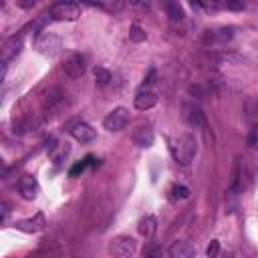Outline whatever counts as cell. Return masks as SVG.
<instances>
[{
	"label": "cell",
	"instance_id": "cell-1",
	"mask_svg": "<svg viewBox=\"0 0 258 258\" xmlns=\"http://www.w3.org/2000/svg\"><path fill=\"white\" fill-rule=\"evenodd\" d=\"M169 149H171L173 159H175L179 165H189V161H191L194 155H196L198 145H196L194 135L181 133V135H177V137H173V139L169 141Z\"/></svg>",
	"mask_w": 258,
	"mask_h": 258
},
{
	"label": "cell",
	"instance_id": "cell-2",
	"mask_svg": "<svg viewBox=\"0 0 258 258\" xmlns=\"http://www.w3.org/2000/svg\"><path fill=\"white\" fill-rule=\"evenodd\" d=\"M34 44H36L38 52H42L44 56H54L60 50V36L54 32H48V30H42L36 34Z\"/></svg>",
	"mask_w": 258,
	"mask_h": 258
},
{
	"label": "cell",
	"instance_id": "cell-3",
	"mask_svg": "<svg viewBox=\"0 0 258 258\" xmlns=\"http://www.w3.org/2000/svg\"><path fill=\"white\" fill-rule=\"evenodd\" d=\"M129 123V111L125 107H117L113 109L105 119H103V125L107 131H121L125 129V125Z\"/></svg>",
	"mask_w": 258,
	"mask_h": 258
},
{
	"label": "cell",
	"instance_id": "cell-4",
	"mask_svg": "<svg viewBox=\"0 0 258 258\" xmlns=\"http://www.w3.org/2000/svg\"><path fill=\"white\" fill-rule=\"evenodd\" d=\"M50 16L54 20H77L81 16V8L75 2H56L50 8Z\"/></svg>",
	"mask_w": 258,
	"mask_h": 258
},
{
	"label": "cell",
	"instance_id": "cell-5",
	"mask_svg": "<svg viewBox=\"0 0 258 258\" xmlns=\"http://www.w3.org/2000/svg\"><path fill=\"white\" fill-rule=\"evenodd\" d=\"M109 252L113 256H129L135 252V240L131 236H117L109 244Z\"/></svg>",
	"mask_w": 258,
	"mask_h": 258
},
{
	"label": "cell",
	"instance_id": "cell-6",
	"mask_svg": "<svg viewBox=\"0 0 258 258\" xmlns=\"http://www.w3.org/2000/svg\"><path fill=\"white\" fill-rule=\"evenodd\" d=\"M62 69H64V73H67L71 79H79V77H83L85 71H87V60H85L83 54H73V56H69V58L64 60Z\"/></svg>",
	"mask_w": 258,
	"mask_h": 258
},
{
	"label": "cell",
	"instance_id": "cell-7",
	"mask_svg": "<svg viewBox=\"0 0 258 258\" xmlns=\"http://www.w3.org/2000/svg\"><path fill=\"white\" fill-rule=\"evenodd\" d=\"M181 117H183V121L189 125V127H202L204 125V113H202V109L196 105V103H185L183 107H181Z\"/></svg>",
	"mask_w": 258,
	"mask_h": 258
},
{
	"label": "cell",
	"instance_id": "cell-8",
	"mask_svg": "<svg viewBox=\"0 0 258 258\" xmlns=\"http://www.w3.org/2000/svg\"><path fill=\"white\" fill-rule=\"evenodd\" d=\"M40 187H38V181L34 175H22L18 179V194L24 198V200H34L38 196Z\"/></svg>",
	"mask_w": 258,
	"mask_h": 258
},
{
	"label": "cell",
	"instance_id": "cell-9",
	"mask_svg": "<svg viewBox=\"0 0 258 258\" xmlns=\"http://www.w3.org/2000/svg\"><path fill=\"white\" fill-rule=\"evenodd\" d=\"M69 131H71V135H73L77 141H81V143H89V141L95 139V129H93L89 123H85V121L73 123Z\"/></svg>",
	"mask_w": 258,
	"mask_h": 258
},
{
	"label": "cell",
	"instance_id": "cell-10",
	"mask_svg": "<svg viewBox=\"0 0 258 258\" xmlns=\"http://www.w3.org/2000/svg\"><path fill=\"white\" fill-rule=\"evenodd\" d=\"M22 50V36H10L2 46V64H8L10 58H14Z\"/></svg>",
	"mask_w": 258,
	"mask_h": 258
},
{
	"label": "cell",
	"instance_id": "cell-11",
	"mask_svg": "<svg viewBox=\"0 0 258 258\" xmlns=\"http://www.w3.org/2000/svg\"><path fill=\"white\" fill-rule=\"evenodd\" d=\"M155 103H157V95H155L151 89L141 87V89L137 91V95H135V107H137L139 111H147V109H151Z\"/></svg>",
	"mask_w": 258,
	"mask_h": 258
},
{
	"label": "cell",
	"instance_id": "cell-12",
	"mask_svg": "<svg viewBox=\"0 0 258 258\" xmlns=\"http://www.w3.org/2000/svg\"><path fill=\"white\" fill-rule=\"evenodd\" d=\"M153 139H155V135H153V129L149 125H141L133 133V143L137 147H151L153 145Z\"/></svg>",
	"mask_w": 258,
	"mask_h": 258
},
{
	"label": "cell",
	"instance_id": "cell-13",
	"mask_svg": "<svg viewBox=\"0 0 258 258\" xmlns=\"http://www.w3.org/2000/svg\"><path fill=\"white\" fill-rule=\"evenodd\" d=\"M44 226H46V220H44L42 214H34V216L28 218V220L16 222V228L22 230V232H40Z\"/></svg>",
	"mask_w": 258,
	"mask_h": 258
},
{
	"label": "cell",
	"instance_id": "cell-14",
	"mask_svg": "<svg viewBox=\"0 0 258 258\" xmlns=\"http://www.w3.org/2000/svg\"><path fill=\"white\" fill-rule=\"evenodd\" d=\"M62 105H64V95H62L60 91L52 89V91H48V93L44 95L42 107H44L46 111H56V109H60Z\"/></svg>",
	"mask_w": 258,
	"mask_h": 258
},
{
	"label": "cell",
	"instance_id": "cell-15",
	"mask_svg": "<svg viewBox=\"0 0 258 258\" xmlns=\"http://www.w3.org/2000/svg\"><path fill=\"white\" fill-rule=\"evenodd\" d=\"M169 254H171L173 258H189V256L196 254V250H194V246L187 244V242H173L171 248H169Z\"/></svg>",
	"mask_w": 258,
	"mask_h": 258
},
{
	"label": "cell",
	"instance_id": "cell-16",
	"mask_svg": "<svg viewBox=\"0 0 258 258\" xmlns=\"http://www.w3.org/2000/svg\"><path fill=\"white\" fill-rule=\"evenodd\" d=\"M155 226H157L155 218H153V216H145V218H141V222H139V234L145 236V238H151V236L155 234Z\"/></svg>",
	"mask_w": 258,
	"mask_h": 258
},
{
	"label": "cell",
	"instance_id": "cell-17",
	"mask_svg": "<svg viewBox=\"0 0 258 258\" xmlns=\"http://www.w3.org/2000/svg\"><path fill=\"white\" fill-rule=\"evenodd\" d=\"M165 10H167V16L171 18V20H181L183 18V8L179 6V2L177 0H167L165 2Z\"/></svg>",
	"mask_w": 258,
	"mask_h": 258
},
{
	"label": "cell",
	"instance_id": "cell-18",
	"mask_svg": "<svg viewBox=\"0 0 258 258\" xmlns=\"http://www.w3.org/2000/svg\"><path fill=\"white\" fill-rule=\"evenodd\" d=\"M93 77H95V83L99 87H107L109 81H111V73L105 69V67H95L93 69Z\"/></svg>",
	"mask_w": 258,
	"mask_h": 258
},
{
	"label": "cell",
	"instance_id": "cell-19",
	"mask_svg": "<svg viewBox=\"0 0 258 258\" xmlns=\"http://www.w3.org/2000/svg\"><path fill=\"white\" fill-rule=\"evenodd\" d=\"M189 196V189L185 185H171L169 189V200L171 202H177V200H185Z\"/></svg>",
	"mask_w": 258,
	"mask_h": 258
},
{
	"label": "cell",
	"instance_id": "cell-20",
	"mask_svg": "<svg viewBox=\"0 0 258 258\" xmlns=\"http://www.w3.org/2000/svg\"><path fill=\"white\" fill-rule=\"evenodd\" d=\"M198 6H202L206 12H218L224 6V2L222 0H198Z\"/></svg>",
	"mask_w": 258,
	"mask_h": 258
},
{
	"label": "cell",
	"instance_id": "cell-21",
	"mask_svg": "<svg viewBox=\"0 0 258 258\" xmlns=\"http://www.w3.org/2000/svg\"><path fill=\"white\" fill-rule=\"evenodd\" d=\"M129 38H131L133 42H143V40H145V30H143L141 26L133 24V26L129 28Z\"/></svg>",
	"mask_w": 258,
	"mask_h": 258
},
{
	"label": "cell",
	"instance_id": "cell-22",
	"mask_svg": "<svg viewBox=\"0 0 258 258\" xmlns=\"http://www.w3.org/2000/svg\"><path fill=\"white\" fill-rule=\"evenodd\" d=\"M50 155H52V161H54V165H60V163L64 161V157L69 155V147H60L58 151H52Z\"/></svg>",
	"mask_w": 258,
	"mask_h": 258
},
{
	"label": "cell",
	"instance_id": "cell-23",
	"mask_svg": "<svg viewBox=\"0 0 258 258\" xmlns=\"http://www.w3.org/2000/svg\"><path fill=\"white\" fill-rule=\"evenodd\" d=\"M224 6L228 8V10H234V12H238V10H244V0H226L224 2Z\"/></svg>",
	"mask_w": 258,
	"mask_h": 258
},
{
	"label": "cell",
	"instance_id": "cell-24",
	"mask_svg": "<svg viewBox=\"0 0 258 258\" xmlns=\"http://www.w3.org/2000/svg\"><path fill=\"white\" fill-rule=\"evenodd\" d=\"M91 161H93V157H91V155H89V157H85V161L77 163V165H75V167L71 169V175H73V177H75V175H79V173H81V171H83V169H85V167H87V165H89Z\"/></svg>",
	"mask_w": 258,
	"mask_h": 258
},
{
	"label": "cell",
	"instance_id": "cell-25",
	"mask_svg": "<svg viewBox=\"0 0 258 258\" xmlns=\"http://www.w3.org/2000/svg\"><path fill=\"white\" fill-rule=\"evenodd\" d=\"M248 145L250 147H258V123L250 129V133H248Z\"/></svg>",
	"mask_w": 258,
	"mask_h": 258
},
{
	"label": "cell",
	"instance_id": "cell-26",
	"mask_svg": "<svg viewBox=\"0 0 258 258\" xmlns=\"http://www.w3.org/2000/svg\"><path fill=\"white\" fill-rule=\"evenodd\" d=\"M153 83H155V69H149V73H147V77L143 79V85H141V87L149 89V87H151Z\"/></svg>",
	"mask_w": 258,
	"mask_h": 258
},
{
	"label": "cell",
	"instance_id": "cell-27",
	"mask_svg": "<svg viewBox=\"0 0 258 258\" xmlns=\"http://www.w3.org/2000/svg\"><path fill=\"white\" fill-rule=\"evenodd\" d=\"M218 252H220V242H218V240H212L210 246L206 248V254H208V256H216Z\"/></svg>",
	"mask_w": 258,
	"mask_h": 258
},
{
	"label": "cell",
	"instance_id": "cell-28",
	"mask_svg": "<svg viewBox=\"0 0 258 258\" xmlns=\"http://www.w3.org/2000/svg\"><path fill=\"white\" fill-rule=\"evenodd\" d=\"M34 2H36V0H16V6H20V8L28 10V8H32V6H34Z\"/></svg>",
	"mask_w": 258,
	"mask_h": 258
},
{
	"label": "cell",
	"instance_id": "cell-29",
	"mask_svg": "<svg viewBox=\"0 0 258 258\" xmlns=\"http://www.w3.org/2000/svg\"><path fill=\"white\" fill-rule=\"evenodd\" d=\"M6 216H8V208H6V204L2 206V222H6Z\"/></svg>",
	"mask_w": 258,
	"mask_h": 258
},
{
	"label": "cell",
	"instance_id": "cell-30",
	"mask_svg": "<svg viewBox=\"0 0 258 258\" xmlns=\"http://www.w3.org/2000/svg\"><path fill=\"white\" fill-rule=\"evenodd\" d=\"M129 4H133V6H139V4H143V0H129Z\"/></svg>",
	"mask_w": 258,
	"mask_h": 258
}]
</instances>
